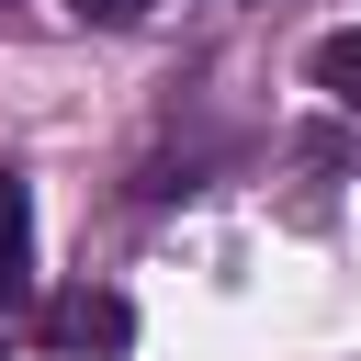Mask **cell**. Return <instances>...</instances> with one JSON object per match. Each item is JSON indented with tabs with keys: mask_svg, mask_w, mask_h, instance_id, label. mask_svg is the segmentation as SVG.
I'll return each mask as SVG.
<instances>
[{
	"mask_svg": "<svg viewBox=\"0 0 361 361\" xmlns=\"http://www.w3.org/2000/svg\"><path fill=\"white\" fill-rule=\"evenodd\" d=\"M79 23H135V11H158V0H68Z\"/></svg>",
	"mask_w": 361,
	"mask_h": 361,
	"instance_id": "277c9868",
	"label": "cell"
},
{
	"mask_svg": "<svg viewBox=\"0 0 361 361\" xmlns=\"http://www.w3.org/2000/svg\"><path fill=\"white\" fill-rule=\"evenodd\" d=\"M34 305V192L0 169V316Z\"/></svg>",
	"mask_w": 361,
	"mask_h": 361,
	"instance_id": "6da1fadb",
	"label": "cell"
},
{
	"mask_svg": "<svg viewBox=\"0 0 361 361\" xmlns=\"http://www.w3.org/2000/svg\"><path fill=\"white\" fill-rule=\"evenodd\" d=\"M316 90H327V102H350V113H361V23H350V34H327V45H316Z\"/></svg>",
	"mask_w": 361,
	"mask_h": 361,
	"instance_id": "3957f363",
	"label": "cell"
},
{
	"mask_svg": "<svg viewBox=\"0 0 361 361\" xmlns=\"http://www.w3.org/2000/svg\"><path fill=\"white\" fill-rule=\"evenodd\" d=\"M124 338H135L124 293H68L56 305V350H124Z\"/></svg>",
	"mask_w": 361,
	"mask_h": 361,
	"instance_id": "7a4b0ae2",
	"label": "cell"
}]
</instances>
